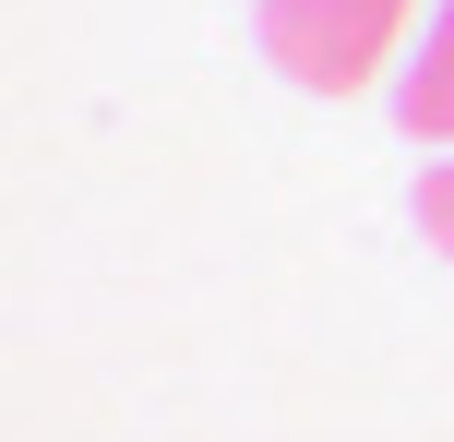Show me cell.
Wrapping results in <instances>:
<instances>
[{
	"mask_svg": "<svg viewBox=\"0 0 454 442\" xmlns=\"http://www.w3.org/2000/svg\"><path fill=\"white\" fill-rule=\"evenodd\" d=\"M407 24H419V0H263V60L299 96H359V84H383Z\"/></svg>",
	"mask_w": 454,
	"mask_h": 442,
	"instance_id": "6da1fadb",
	"label": "cell"
},
{
	"mask_svg": "<svg viewBox=\"0 0 454 442\" xmlns=\"http://www.w3.org/2000/svg\"><path fill=\"white\" fill-rule=\"evenodd\" d=\"M395 120H407L419 143H454V0L431 12V36H419V60L395 72Z\"/></svg>",
	"mask_w": 454,
	"mask_h": 442,
	"instance_id": "7a4b0ae2",
	"label": "cell"
},
{
	"mask_svg": "<svg viewBox=\"0 0 454 442\" xmlns=\"http://www.w3.org/2000/svg\"><path fill=\"white\" fill-rule=\"evenodd\" d=\"M419 228H431V252H454V156L419 180Z\"/></svg>",
	"mask_w": 454,
	"mask_h": 442,
	"instance_id": "3957f363",
	"label": "cell"
}]
</instances>
